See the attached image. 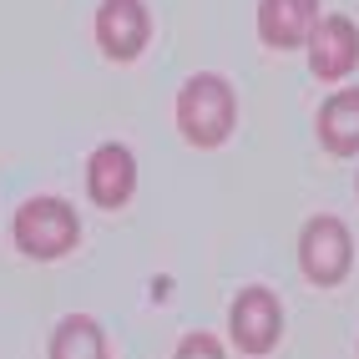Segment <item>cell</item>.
I'll list each match as a JSON object with an SVG mask.
<instances>
[{"label":"cell","instance_id":"cell-1","mask_svg":"<svg viewBox=\"0 0 359 359\" xmlns=\"http://www.w3.org/2000/svg\"><path fill=\"white\" fill-rule=\"evenodd\" d=\"M238 127V97L218 71H198L177 86V132L193 147H223Z\"/></svg>","mask_w":359,"mask_h":359},{"label":"cell","instance_id":"cell-2","mask_svg":"<svg viewBox=\"0 0 359 359\" xmlns=\"http://www.w3.org/2000/svg\"><path fill=\"white\" fill-rule=\"evenodd\" d=\"M11 233H15V248L26 253V258H41V263L66 258L71 248L81 243L76 208L61 203V198H31V203H20Z\"/></svg>","mask_w":359,"mask_h":359},{"label":"cell","instance_id":"cell-3","mask_svg":"<svg viewBox=\"0 0 359 359\" xmlns=\"http://www.w3.org/2000/svg\"><path fill=\"white\" fill-rule=\"evenodd\" d=\"M354 263V238L339 218H329V212H319V218H309L299 228V269L309 283H319V289H334V283H344Z\"/></svg>","mask_w":359,"mask_h":359},{"label":"cell","instance_id":"cell-4","mask_svg":"<svg viewBox=\"0 0 359 359\" xmlns=\"http://www.w3.org/2000/svg\"><path fill=\"white\" fill-rule=\"evenodd\" d=\"M278 334H283V304L273 299V289L253 283V289H243L233 299V309H228V339L243 354H269L278 344Z\"/></svg>","mask_w":359,"mask_h":359},{"label":"cell","instance_id":"cell-5","mask_svg":"<svg viewBox=\"0 0 359 359\" xmlns=\"http://www.w3.org/2000/svg\"><path fill=\"white\" fill-rule=\"evenodd\" d=\"M152 41V15L142 0H102L97 6V46L111 61H137Z\"/></svg>","mask_w":359,"mask_h":359},{"label":"cell","instance_id":"cell-6","mask_svg":"<svg viewBox=\"0 0 359 359\" xmlns=\"http://www.w3.org/2000/svg\"><path fill=\"white\" fill-rule=\"evenodd\" d=\"M359 66V26L349 15H319L309 31V71L319 81H344Z\"/></svg>","mask_w":359,"mask_h":359},{"label":"cell","instance_id":"cell-7","mask_svg":"<svg viewBox=\"0 0 359 359\" xmlns=\"http://www.w3.org/2000/svg\"><path fill=\"white\" fill-rule=\"evenodd\" d=\"M86 193L97 208H127L137 193V157L127 142H102L86 162Z\"/></svg>","mask_w":359,"mask_h":359},{"label":"cell","instance_id":"cell-8","mask_svg":"<svg viewBox=\"0 0 359 359\" xmlns=\"http://www.w3.org/2000/svg\"><path fill=\"white\" fill-rule=\"evenodd\" d=\"M319 26V0H258V41L269 51H299Z\"/></svg>","mask_w":359,"mask_h":359},{"label":"cell","instance_id":"cell-9","mask_svg":"<svg viewBox=\"0 0 359 359\" xmlns=\"http://www.w3.org/2000/svg\"><path fill=\"white\" fill-rule=\"evenodd\" d=\"M319 142L334 157L359 152V86H344L319 107Z\"/></svg>","mask_w":359,"mask_h":359},{"label":"cell","instance_id":"cell-10","mask_svg":"<svg viewBox=\"0 0 359 359\" xmlns=\"http://www.w3.org/2000/svg\"><path fill=\"white\" fill-rule=\"evenodd\" d=\"M51 359H107V334L97 319L86 314H71L56 324L51 334Z\"/></svg>","mask_w":359,"mask_h":359},{"label":"cell","instance_id":"cell-11","mask_svg":"<svg viewBox=\"0 0 359 359\" xmlns=\"http://www.w3.org/2000/svg\"><path fill=\"white\" fill-rule=\"evenodd\" d=\"M172 359H228V354H223V339H218V334L198 329V334H182V344H177Z\"/></svg>","mask_w":359,"mask_h":359}]
</instances>
